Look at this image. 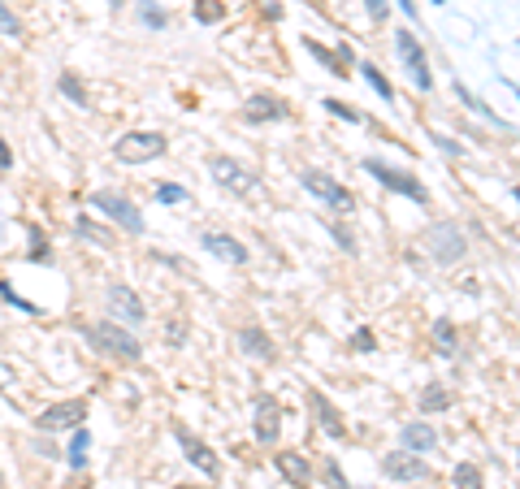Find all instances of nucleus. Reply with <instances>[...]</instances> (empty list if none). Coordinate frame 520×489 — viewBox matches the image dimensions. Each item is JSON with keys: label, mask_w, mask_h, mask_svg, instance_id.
Returning <instances> with one entry per match:
<instances>
[{"label": "nucleus", "mask_w": 520, "mask_h": 489, "mask_svg": "<svg viewBox=\"0 0 520 489\" xmlns=\"http://www.w3.org/2000/svg\"><path fill=\"white\" fill-rule=\"evenodd\" d=\"M87 420V398H65V403H53L35 416V429L40 433H65V429H79Z\"/></svg>", "instance_id": "0eeeda50"}, {"label": "nucleus", "mask_w": 520, "mask_h": 489, "mask_svg": "<svg viewBox=\"0 0 520 489\" xmlns=\"http://www.w3.org/2000/svg\"><path fill=\"white\" fill-rule=\"evenodd\" d=\"M395 53H400L403 70L412 74V82H417L420 91H429V87H434V74H429V61H425V48H420V40L412 35V31H400V40H395Z\"/></svg>", "instance_id": "1a4fd4ad"}, {"label": "nucleus", "mask_w": 520, "mask_h": 489, "mask_svg": "<svg viewBox=\"0 0 520 489\" xmlns=\"http://www.w3.org/2000/svg\"><path fill=\"white\" fill-rule=\"evenodd\" d=\"M303 48H308V53H313V57H317L321 65L330 70V74H339V79H347V74H351V70H347V65H342V61H339V53H330V48H321L317 40H308V43H303Z\"/></svg>", "instance_id": "5701e85b"}, {"label": "nucleus", "mask_w": 520, "mask_h": 489, "mask_svg": "<svg viewBox=\"0 0 520 489\" xmlns=\"http://www.w3.org/2000/svg\"><path fill=\"white\" fill-rule=\"evenodd\" d=\"M364 9H369V18H373V22H386V14H390V9H386V0H364Z\"/></svg>", "instance_id": "c9c22d12"}, {"label": "nucleus", "mask_w": 520, "mask_h": 489, "mask_svg": "<svg viewBox=\"0 0 520 489\" xmlns=\"http://www.w3.org/2000/svg\"><path fill=\"white\" fill-rule=\"evenodd\" d=\"M400 9L408 14V18H417V5H412V0H400Z\"/></svg>", "instance_id": "ea45409f"}, {"label": "nucleus", "mask_w": 520, "mask_h": 489, "mask_svg": "<svg viewBox=\"0 0 520 489\" xmlns=\"http://www.w3.org/2000/svg\"><path fill=\"white\" fill-rule=\"evenodd\" d=\"M381 472H386L390 481H429V464H425V455H412V450H395V455H386V459H381Z\"/></svg>", "instance_id": "9b49d317"}, {"label": "nucleus", "mask_w": 520, "mask_h": 489, "mask_svg": "<svg viewBox=\"0 0 520 489\" xmlns=\"http://www.w3.org/2000/svg\"><path fill=\"white\" fill-rule=\"evenodd\" d=\"M208 174L217 187L226 191H235V196H260L265 187H260V174H252L247 165H239L235 157H208Z\"/></svg>", "instance_id": "7ed1b4c3"}, {"label": "nucleus", "mask_w": 520, "mask_h": 489, "mask_svg": "<svg viewBox=\"0 0 520 489\" xmlns=\"http://www.w3.org/2000/svg\"><path fill=\"white\" fill-rule=\"evenodd\" d=\"M325 476H330V489H351L347 485V476L339 472V464H325Z\"/></svg>", "instance_id": "f704fd0d"}, {"label": "nucleus", "mask_w": 520, "mask_h": 489, "mask_svg": "<svg viewBox=\"0 0 520 489\" xmlns=\"http://www.w3.org/2000/svg\"><path fill=\"white\" fill-rule=\"evenodd\" d=\"M196 18L200 22H221L226 18V5H217V0H196Z\"/></svg>", "instance_id": "c756f323"}, {"label": "nucleus", "mask_w": 520, "mask_h": 489, "mask_svg": "<svg viewBox=\"0 0 520 489\" xmlns=\"http://www.w3.org/2000/svg\"><path fill=\"white\" fill-rule=\"evenodd\" d=\"M364 174H373L381 187H390V191H400V196L417 199V204H429V191H425V182H420V177H412L408 169H395V165H386V160L369 157V160H364Z\"/></svg>", "instance_id": "39448f33"}, {"label": "nucleus", "mask_w": 520, "mask_h": 489, "mask_svg": "<svg viewBox=\"0 0 520 489\" xmlns=\"http://www.w3.org/2000/svg\"><path fill=\"white\" fill-rule=\"evenodd\" d=\"M104 303H109V312L118 316V321H126V325H143V321H148L143 299L130 291V286H121V282H113V286L104 291Z\"/></svg>", "instance_id": "9d476101"}, {"label": "nucleus", "mask_w": 520, "mask_h": 489, "mask_svg": "<svg viewBox=\"0 0 520 489\" xmlns=\"http://www.w3.org/2000/svg\"><path fill=\"white\" fill-rule=\"evenodd\" d=\"M434 143H438V148L447 152V157H460V143H451L447 135H434Z\"/></svg>", "instance_id": "4c0bfd02"}, {"label": "nucleus", "mask_w": 520, "mask_h": 489, "mask_svg": "<svg viewBox=\"0 0 520 489\" xmlns=\"http://www.w3.org/2000/svg\"><path fill=\"white\" fill-rule=\"evenodd\" d=\"M87 459H91V433L79 425V429H74V442H70V450H65V464H70L74 472H82L87 468Z\"/></svg>", "instance_id": "412c9836"}, {"label": "nucleus", "mask_w": 520, "mask_h": 489, "mask_svg": "<svg viewBox=\"0 0 520 489\" xmlns=\"http://www.w3.org/2000/svg\"><path fill=\"white\" fill-rule=\"evenodd\" d=\"M74 235L87 238V243H96V247H113V243H118V238H113V230H104L101 221H91L87 213L74 216Z\"/></svg>", "instance_id": "aec40b11"}, {"label": "nucleus", "mask_w": 520, "mask_h": 489, "mask_svg": "<svg viewBox=\"0 0 520 489\" xmlns=\"http://www.w3.org/2000/svg\"><path fill=\"white\" fill-rule=\"evenodd\" d=\"M451 403H456V394L442 390V386H425V390H420V411H425V416H429V411H447Z\"/></svg>", "instance_id": "4be33fe9"}, {"label": "nucleus", "mask_w": 520, "mask_h": 489, "mask_svg": "<svg viewBox=\"0 0 520 489\" xmlns=\"http://www.w3.org/2000/svg\"><path fill=\"white\" fill-rule=\"evenodd\" d=\"M157 199H160V204H182V199H187V191H182L178 182H160V187H157Z\"/></svg>", "instance_id": "2f4dec72"}, {"label": "nucleus", "mask_w": 520, "mask_h": 489, "mask_svg": "<svg viewBox=\"0 0 520 489\" xmlns=\"http://www.w3.org/2000/svg\"><path fill=\"white\" fill-rule=\"evenodd\" d=\"M308 403H313V411H317V425H321V429L330 433L334 442H342V437H347V425H342L339 408H334V403H330V398H325V394H321V390H313V394H308Z\"/></svg>", "instance_id": "4468645a"}, {"label": "nucleus", "mask_w": 520, "mask_h": 489, "mask_svg": "<svg viewBox=\"0 0 520 489\" xmlns=\"http://www.w3.org/2000/svg\"><path fill=\"white\" fill-rule=\"evenodd\" d=\"M140 18H143V26H152V31H160V26H165V9H157V5H152V0H140Z\"/></svg>", "instance_id": "cd10ccee"}, {"label": "nucleus", "mask_w": 520, "mask_h": 489, "mask_svg": "<svg viewBox=\"0 0 520 489\" xmlns=\"http://www.w3.org/2000/svg\"><path fill=\"white\" fill-rule=\"evenodd\" d=\"M468 252V238L456 221H438L434 230H429V255L438 260V264H456L460 255Z\"/></svg>", "instance_id": "6e6552de"}, {"label": "nucleus", "mask_w": 520, "mask_h": 489, "mask_svg": "<svg viewBox=\"0 0 520 489\" xmlns=\"http://www.w3.org/2000/svg\"><path fill=\"white\" fill-rule=\"evenodd\" d=\"M434 338H438V351L442 355L460 351V338H456V325H451V321H438V325H434Z\"/></svg>", "instance_id": "b1692460"}, {"label": "nucleus", "mask_w": 520, "mask_h": 489, "mask_svg": "<svg viewBox=\"0 0 520 489\" xmlns=\"http://www.w3.org/2000/svg\"><path fill=\"white\" fill-rule=\"evenodd\" d=\"M165 148H169V139L160 135V130H130V135H121L113 143V160H121V165H148V160L165 157Z\"/></svg>", "instance_id": "f03ea898"}, {"label": "nucleus", "mask_w": 520, "mask_h": 489, "mask_svg": "<svg viewBox=\"0 0 520 489\" xmlns=\"http://www.w3.org/2000/svg\"><path fill=\"white\" fill-rule=\"evenodd\" d=\"M400 442L412 455H429V450H438V433H434V425H425V420H412V425L400 429Z\"/></svg>", "instance_id": "2eb2a0df"}, {"label": "nucleus", "mask_w": 520, "mask_h": 489, "mask_svg": "<svg viewBox=\"0 0 520 489\" xmlns=\"http://www.w3.org/2000/svg\"><path fill=\"white\" fill-rule=\"evenodd\" d=\"M516 204H520V187H516Z\"/></svg>", "instance_id": "79ce46f5"}, {"label": "nucleus", "mask_w": 520, "mask_h": 489, "mask_svg": "<svg viewBox=\"0 0 520 489\" xmlns=\"http://www.w3.org/2000/svg\"><path fill=\"white\" fill-rule=\"evenodd\" d=\"M174 437H178V446H182V455H187V464H196V468L204 472V476H217V455H213V450H208V442H200V437H196V433H187L178 425V429H174Z\"/></svg>", "instance_id": "ddd939ff"}, {"label": "nucleus", "mask_w": 520, "mask_h": 489, "mask_svg": "<svg viewBox=\"0 0 520 489\" xmlns=\"http://www.w3.org/2000/svg\"><path fill=\"white\" fill-rule=\"evenodd\" d=\"M204 247L213 255H221V260H230V264H247V247L230 235H204Z\"/></svg>", "instance_id": "a211bd4d"}, {"label": "nucleus", "mask_w": 520, "mask_h": 489, "mask_svg": "<svg viewBox=\"0 0 520 489\" xmlns=\"http://www.w3.org/2000/svg\"><path fill=\"white\" fill-rule=\"evenodd\" d=\"M169 489H200V485H169Z\"/></svg>", "instance_id": "a19ab883"}, {"label": "nucleus", "mask_w": 520, "mask_h": 489, "mask_svg": "<svg viewBox=\"0 0 520 489\" xmlns=\"http://www.w3.org/2000/svg\"><path fill=\"white\" fill-rule=\"evenodd\" d=\"M300 182H303V191H313V196H317L321 204H325V208H334V213L347 216L351 208H356V199H351V191H347V187H339L334 177H325L321 169H303Z\"/></svg>", "instance_id": "423d86ee"}, {"label": "nucleus", "mask_w": 520, "mask_h": 489, "mask_svg": "<svg viewBox=\"0 0 520 489\" xmlns=\"http://www.w3.org/2000/svg\"><path fill=\"white\" fill-rule=\"evenodd\" d=\"M82 338L96 347V351L113 355V360H126V364H135L143 355L140 338L130 330H121V321H96V325H82Z\"/></svg>", "instance_id": "f257e3e1"}, {"label": "nucleus", "mask_w": 520, "mask_h": 489, "mask_svg": "<svg viewBox=\"0 0 520 489\" xmlns=\"http://www.w3.org/2000/svg\"><path fill=\"white\" fill-rule=\"evenodd\" d=\"M278 472L291 481L295 489L313 485V464L303 459V455H295V450H278Z\"/></svg>", "instance_id": "f3484780"}, {"label": "nucleus", "mask_w": 520, "mask_h": 489, "mask_svg": "<svg viewBox=\"0 0 520 489\" xmlns=\"http://www.w3.org/2000/svg\"><path fill=\"white\" fill-rule=\"evenodd\" d=\"M9 165H14V152H9V143L0 135V169H9Z\"/></svg>", "instance_id": "58836bf2"}, {"label": "nucleus", "mask_w": 520, "mask_h": 489, "mask_svg": "<svg viewBox=\"0 0 520 489\" xmlns=\"http://www.w3.org/2000/svg\"><path fill=\"white\" fill-rule=\"evenodd\" d=\"M351 347H356V351H373L378 342H373V333H369V330H361L356 338H351Z\"/></svg>", "instance_id": "e433bc0d"}, {"label": "nucleus", "mask_w": 520, "mask_h": 489, "mask_svg": "<svg viewBox=\"0 0 520 489\" xmlns=\"http://www.w3.org/2000/svg\"><path fill=\"white\" fill-rule=\"evenodd\" d=\"M252 429H256V442L260 446H274L282 433V408L269 398V394H260L256 398V420H252Z\"/></svg>", "instance_id": "f8f14e48"}, {"label": "nucleus", "mask_w": 520, "mask_h": 489, "mask_svg": "<svg viewBox=\"0 0 520 489\" xmlns=\"http://www.w3.org/2000/svg\"><path fill=\"white\" fill-rule=\"evenodd\" d=\"M0 35H5V40H22V22L5 0H0Z\"/></svg>", "instance_id": "bb28decb"}, {"label": "nucleus", "mask_w": 520, "mask_h": 489, "mask_svg": "<svg viewBox=\"0 0 520 489\" xmlns=\"http://www.w3.org/2000/svg\"><path fill=\"white\" fill-rule=\"evenodd\" d=\"M243 118L247 121H286L291 118V109H286L278 96H252L243 104Z\"/></svg>", "instance_id": "dca6fc26"}, {"label": "nucleus", "mask_w": 520, "mask_h": 489, "mask_svg": "<svg viewBox=\"0 0 520 489\" xmlns=\"http://www.w3.org/2000/svg\"><path fill=\"white\" fill-rule=\"evenodd\" d=\"M0 485H5V476H0Z\"/></svg>", "instance_id": "37998d69"}, {"label": "nucleus", "mask_w": 520, "mask_h": 489, "mask_svg": "<svg viewBox=\"0 0 520 489\" xmlns=\"http://www.w3.org/2000/svg\"><path fill=\"white\" fill-rule=\"evenodd\" d=\"M61 91H65V96L74 100L79 109H87V91L79 87V79H74V74H61Z\"/></svg>", "instance_id": "7c9ffc66"}, {"label": "nucleus", "mask_w": 520, "mask_h": 489, "mask_svg": "<svg viewBox=\"0 0 520 489\" xmlns=\"http://www.w3.org/2000/svg\"><path fill=\"white\" fill-rule=\"evenodd\" d=\"M239 342H243V351L252 355V360H265V364L274 360V342H269V333L256 330V325H247V330L239 333Z\"/></svg>", "instance_id": "6ab92c4d"}, {"label": "nucleus", "mask_w": 520, "mask_h": 489, "mask_svg": "<svg viewBox=\"0 0 520 489\" xmlns=\"http://www.w3.org/2000/svg\"><path fill=\"white\" fill-rule=\"evenodd\" d=\"M356 70H364V79H369V87H373V91H378L381 100H395V87H390V82L381 79V70H378V65H369V61H364V65H356Z\"/></svg>", "instance_id": "393cba45"}, {"label": "nucleus", "mask_w": 520, "mask_h": 489, "mask_svg": "<svg viewBox=\"0 0 520 489\" xmlns=\"http://www.w3.org/2000/svg\"><path fill=\"white\" fill-rule=\"evenodd\" d=\"M31 260H40V264H48V260H53V255H48V247H43L40 230H31Z\"/></svg>", "instance_id": "473e14b6"}, {"label": "nucleus", "mask_w": 520, "mask_h": 489, "mask_svg": "<svg viewBox=\"0 0 520 489\" xmlns=\"http://www.w3.org/2000/svg\"><path fill=\"white\" fill-rule=\"evenodd\" d=\"M451 485H456V489H481V468H473V464H460V468L451 472Z\"/></svg>", "instance_id": "a878e982"}, {"label": "nucleus", "mask_w": 520, "mask_h": 489, "mask_svg": "<svg viewBox=\"0 0 520 489\" xmlns=\"http://www.w3.org/2000/svg\"><path fill=\"white\" fill-rule=\"evenodd\" d=\"M325 113H334V118H342V121H356V126L364 121V113H356L347 100H325Z\"/></svg>", "instance_id": "c85d7f7f"}, {"label": "nucleus", "mask_w": 520, "mask_h": 489, "mask_svg": "<svg viewBox=\"0 0 520 489\" xmlns=\"http://www.w3.org/2000/svg\"><path fill=\"white\" fill-rule=\"evenodd\" d=\"M330 235H334V243H339L342 252H356V238H351V230H347V225H334Z\"/></svg>", "instance_id": "72a5a7b5"}, {"label": "nucleus", "mask_w": 520, "mask_h": 489, "mask_svg": "<svg viewBox=\"0 0 520 489\" xmlns=\"http://www.w3.org/2000/svg\"><path fill=\"white\" fill-rule=\"evenodd\" d=\"M87 204H91V208H101L109 221H118L126 235H143V230H148L143 213H140V208H135V204H130L126 196H121V191H96V196L87 199Z\"/></svg>", "instance_id": "20e7f679"}]
</instances>
